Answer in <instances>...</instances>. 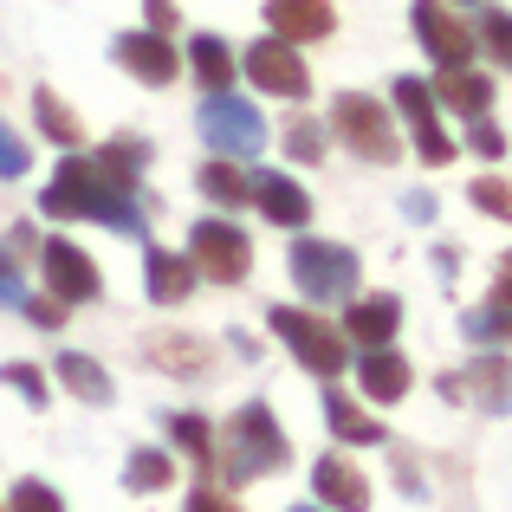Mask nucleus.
<instances>
[{"instance_id": "f257e3e1", "label": "nucleus", "mask_w": 512, "mask_h": 512, "mask_svg": "<svg viewBox=\"0 0 512 512\" xmlns=\"http://www.w3.org/2000/svg\"><path fill=\"white\" fill-rule=\"evenodd\" d=\"M137 169H143V143H117L104 156H72V163H59L39 208L59 214V221H104L117 234H143Z\"/></svg>"}, {"instance_id": "f03ea898", "label": "nucleus", "mask_w": 512, "mask_h": 512, "mask_svg": "<svg viewBox=\"0 0 512 512\" xmlns=\"http://www.w3.org/2000/svg\"><path fill=\"white\" fill-rule=\"evenodd\" d=\"M214 461L227 467V480H260V474H273V467H286L292 448H286V435H279L273 409H266V402H247V409L234 415V435L214 448Z\"/></svg>"}, {"instance_id": "7ed1b4c3", "label": "nucleus", "mask_w": 512, "mask_h": 512, "mask_svg": "<svg viewBox=\"0 0 512 512\" xmlns=\"http://www.w3.org/2000/svg\"><path fill=\"white\" fill-rule=\"evenodd\" d=\"M292 279L312 305H338L357 292V253L338 247V240H299L292 247Z\"/></svg>"}, {"instance_id": "20e7f679", "label": "nucleus", "mask_w": 512, "mask_h": 512, "mask_svg": "<svg viewBox=\"0 0 512 512\" xmlns=\"http://www.w3.org/2000/svg\"><path fill=\"white\" fill-rule=\"evenodd\" d=\"M331 117H338V137L363 156V163H396L402 143H396V124H389V111L376 98H363V91H338Z\"/></svg>"}, {"instance_id": "39448f33", "label": "nucleus", "mask_w": 512, "mask_h": 512, "mask_svg": "<svg viewBox=\"0 0 512 512\" xmlns=\"http://www.w3.org/2000/svg\"><path fill=\"white\" fill-rule=\"evenodd\" d=\"M266 318H273V331L292 344V357H299L312 376H338L344 370V331H331L325 318L299 312V305H273Z\"/></svg>"}, {"instance_id": "423d86ee", "label": "nucleus", "mask_w": 512, "mask_h": 512, "mask_svg": "<svg viewBox=\"0 0 512 512\" xmlns=\"http://www.w3.org/2000/svg\"><path fill=\"white\" fill-rule=\"evenodd\" d=\"M201 137L227 156H260L266 150V117L253 111L247 98H234V91H208V104H201Z\"/></svg>"}, {"instance_id": "0eeeda50", "label": "nucleus", "mask_w": 512, "mask_h": 512, "mask_svg": "<svg viewBox=\"0 0 512 512\" xmlns=\"http://www.w3.org/2000/svg\"><path fill=\"white\" fill-rule=\"evenodd\" d=\"M188 260H195V273L221 279V286H240L253 266V247L247 234H240L234 221H195V234H188Z\"/></svg>"}, {"instance_id": "6e6552de", "label": "nucleus", "mask_w": 512, "mask_h": 512, "mask_svg": "<svg viewBox=\"0 0 512 512\" xmlns=\"http://www.w3.org/2000/svg\"><path fill=\"white\" fill-rule=\"evenodd\" d=\"M415 33H422L428 59H441V65H467L474 59V26H467L448 0H422V7H415Z\"/></svg>"}, {"instance_id": "1a4fd4ad", "label": "nucleus", "mask_w": 512, "mask_h": 512, "mask_svg": "<svg viewBox=\"0 0 512 512\" xmlns=\"http://www.w3.org/2000/svg\"><path fill=\"white\" fill-rule=\"evenodd\" d=\"M39 260H46V286H52V299H59V305H91L104 292L98 266H91L72 240H46V253H39Z\"/></svg>"}, {"instance_id": "9d476101", "label": "nucleus", "mask_w": 512, "mask_h": 512, "mask_svg": "<svg viewBox=\"0 0 512 512\" xmlns=\"http://www.w3.org/2000/svg\"><path fill=\"white\" fill-rule=\"evenodd\" d=\"M247 78L260 91H273V98H305V91H312V72H305V59L286 39H260V46L247 52Z\"/></svg>"}, {"instance_id": "9b49d317", "label": "nucleus", "mask_w": 512, "mask_h": 512, "mask_svg": "<svg viewBox=\"0 0 512 512\" xmlns=\"http://www.w3.org/2000/svg\"><path fill=\"white\" fill-rule=\"evenodd\" d=\"M396 104H402V117H409V130H415V150H422V163H448L454 143H448V130H441L435 91H428L422 78H396Z\"/></svg>"}, {"instance_id": "f8f14e48", "label": "nucleus", "mask_w": 512, "mask_h": 512, "mask_svg": "<svg viewBox=\"0 0 512 512\" xmlns=\"http://www.w3.org/2000/svg\"><path fill=\"white\" fill-rule=\"evenodd\" d=\"M117 59H124V72L130 78H143V85H169L175 72H182V59L169 52V39L163 33H117Z\"/></svg>"}, {"instance_id": "ddd939ff", "label": "nucleus", "mask_w": 512, "mask_h": 512, "mask_svg": "<svg viewBox=\"0 0 512 512\" xmlns=\"http://www.w3.org/2000/svg\"><path fill=\"white\" fill-rule=\"evenodd\" d=\"M312 487H318V506H331V512H370V480L344 454H325L312 467Z\"/></svg>"}, {"instance_id": "4468645a", "label": "nucleus", "mask_w": 512, "mask_h": 512, "mask_svg": "<svg viewBox=\"0 0 512 512\" xmlns=\"http://www.w3.org/2000/svg\"><path fill=\"white\" fill-rule=\"evenodd\" d=\"M266 26H273V39L299 46V39H325L338 20H331L325 0H266Z\"/></svg>"}, {"instance_id": "2eb2a0df", "label": "nucleus", "mask_w": 512, "mask_h": 512, "mask_svg": "<svg viewBox=\"0 0 512 512\" xmlns=\"http://www.w3.org/2000/svg\"><path fill=\"white\" fill-rule=\"evenodd\" d=\"M396 325H402V305L389 299V292H376V299H357V305H350L344 338L363 344V350H383L389 338H396Z\"/></svg>"}, {"instance_id": "dca6fc26", "label": "nucleus", "mask_w": 512, "mask_h": 512, "mask_svg": "<svg viewBox=\"0 0 512 512\" xmlns=\"http://www.w3.org/2000/svg\"><path fill=\"white\" fill-rule=\"evenodd\" d=\"M247 195L260 201V214H266V221H279V227H305V221H312V195H305L292 175H260Z\"/></svg>"}, {"instance_id": "f3484780", "label": "nucleus", "mask_w": 512, "mask_h": 512, "mask_svg": "<svg viewBox=\"0 0 512 512\" xmlns=\"http://www.w3.org/2000/svg\"><path fill=\"white\" fill-rule=\"evenodd\" d=\"M448 396H474V409L506 415L512 409V363L506 357H480L467 383H448Z\"/></svg>"}, {"instance_id": "a211bd4d", "label": "nucleus", "mask_w": 512, "mask_h": 512, "mask_svg": "<svg viewBox=\"0 0 512 512\" xmlns=\"http://www.w3.org/2000/svg\"><path fill=\"white\" fill-rule=\"evenodd\" d=\"M143 266H150V273H143V286H150L156 305H182L188 292H195V279H201L195 260H182V253H163V247H156Z\"/></svg>"}, {"instance_id": "6ab92c4d", "label": "nucleus", "mask_w": 512, "mask_h": 512, "mask_svg": "<svg viewBox=\"0 0 512 512\" xmlns=\"http://www.w3.org/2000/svg\"><path fill=\"white\" fill-rule=\"evenodd\" d=\"M357 383H363L370 402H402V396H409V363H402L396 350H363Z\"/></svg>"}, {"instance_id": "aec40b11", "label": "nucleus", "mask_w": 512, "mask_h": 512, "mask_svg": "<svg viewBox=\"0 0 512 512\" xmlns=\"http://www.w3.org/2000/svg\"><path fill=\"white\" fill-rule=\"evenodd\" d=\"M428 91H435V98H448L454 111H467V117H487V104H493V78L467 72V65H441V78Z\"/></svg>"}, {"instance_id": "412c9836", "label": "nucleus", "mask_w": 512, "mask_h": 512, "mask_svg": "<svg viewBox=\"0 0 512 512\" xmlns=\"http://www.w3.org/2000/svg\"><path fill=\"white\" fill-rule=\"evenodd\" d=\"M325 415H331V428H338L344 441H363V448L383 441V422H370V409H357L344 389H325Z\"/></svg>"}, {"instance_id": "4be33fe9", "label": "nucleus", "mask_w": 512, "mask_h": 512, "mask_svg": "<svg viewBox=\"0 0 512 512\" xmlns=\"http://www.w3.org/2000/svg\"><path fill=\"white\" fill-rule=\"evenodd\" d=\"M188 65H195V78L208 91H227V78H234V52H227V39H214V33H201L195 46H188Z\"/></svg>"}, {"instance_id": "5701e85b", "label": "nucleus", "mask_w": 512, "mask_h": 512, "mask_svg": "<svg viewBox=\"0 0 512 512\" xmlns=\"http://www.w3.org/2000/svg\"><path fill=\"white\" fill-rule=\"evenodd\" d=\"M59 383L72 389L78 402H111V376H104L91 357H78V350H65V357H59Z\"/></svg>"}, {"instance_id": "b1692460", "label": "nucleus", "mask_w": 512, "mask_h": 512, "mask_svg": "<svg viewBox=\"0 0 512 512\" xmlns=\"http://www.w3.org/2000/svg\"><path fill=\"white\" fill-rule=\"evenodd\" d=\"M169 480H175V461H169L163 448H137L124 461V487L130 493H156V487H169Z\"/></svg>"}, {"instance_id": "393cba45", "label": "nucleus", "mask_w": 512, "mask_h": 512, "mask_svg": "<svg viewBox=\"0 0 512 512\" xmlns=\"http://www.w3.org/2000/svg\"><path fill=\"white\" fill-rule=\"evenodd\" d=\"M33 104H39V130H46L59 150H78V143H85V130H78V117L59 104V91H39Z\"/></svg>"}, {"instance_id": "a878e982", "label": "nucleus", "mask_w": 512, "mask_h": 512, "mask_svg": "<svg viewBox=\"0 0 512 512\" xmlns=\"http://www.w3.org/2000/svg\"><path fill=\"white\" fill-rule=\"evenodd\" d=\"M467 201H474L480 214H493V221H512V182H500V175H480V182L467 188Z\"/></svg>"}, {"instance_id": "bb28decb", "label": "nucleus", "mask_w": 512, "mask_h": 512, "mask_svg": "<svg viewBox=\"0 0 512 512\" xmlns=\"http://www.w3.org/2000/svg\"><path fill=\"white\" fill-rule=\"evenodd\" d=\"M467 338H474V344H512V312H506V305L467 312Z\"/></svg>"}, {"instance_id": "cd10ccee", "label": "nucleus", "mask_w": 512, "mask_h": 512, "mask_svg": "<svg viewBox=\"0 0 512 512\" xmlns=\"http://www.w3.org/2000/svg\"><path fill=\"white\" fill-rule=\"evenodd\" d=\"M480 39H487V52L512 72V13H500V7H487L480 13Z\"/></svg>"}, {"instance_id": "c85d7f7f", "label": "nucleus", "mask_w": 512, "mask_h": 512, "mask_svg": "<svg viewBox=\"0 0 512 512\" xmlns=\"http://www.w3.org/2000/svg\"><path fill=\"white\" fill-rule=\"evenodd\" d=\"M175 441H182L201 467H214V435H208V422H201V415H175Z\"/></svg>"}, {"instance_id": "c756f323", "label": "nucleus", "mask_w": 512, "mask_h": 512, "mask_svg": "<svg viewBox=\"0 0 512 512\" xmlns=\"http://www.w3.org/2000/svg\"><path fill=\"white\" fill-rule=\"evenodd\" d=\"M201 188H208L214 201H227V208H234V201H247V182L234 175V163H208V169H201Z\"/></svg>"}, {"instance_id": "7c9ffc66", "label": "nucleus", "mask_w": 512, "mask_h": 512, "mask_svg": "<svg viewBox=\"0 0 512 512\" xmlns=\"http://www.w3.org/2000/svg\"><path fill=\"white\" fill-rule=\"evenodd\" d=\"M13 512H65V500L46 480H20V487H13Z\"/></svg>"}, {"instance_id": "2f4dec72", "label": "nucleus", "mask_w": 512, "mask_h": 512, "mask_svg": "<svg viewBox=\"0 0 512 512\" xmlns=\"http://www.w3.org/2000/svg\"><path fill=\"white\" fill-rule=\"evenodd\" d=\"M286 150H292V163H318V156H325V130L318 124H292Z\"/></svg>"}, {"instance_id": "473e14b6", "label": "nucleus", "mask_w": 512, "mask_h": 512, "mask_svg": "<svg viewBox=\"0 0 512 512\" xmlns=\"http://www.w3.org/2000/svg\"><path fill=\"white\" fill-rule=\"evenodd\" d=\"M0 376H7V383L20 389L26 402H33V409H39V402H46V376H39L33 363H7V370H0Z\"/></svg>"}, {"instance_id": "72a5a7b5", "label": "nucleus", "mask_w": 512, "mask_h": 512, "mask_svg": "<svg viewBox=\"0 0 512 512\" xmlns=\"http://www.w3.org/2000/svg\"><path fill=\"white\" fill-rule=\"evenodd\" d=\"M0 175H7V182H13V175H26V143L13 137L7 124H0Z\"/></svg>"}, {"instance_id": "f704fd0d", "label": "nucleus", "mask_w": 512, "mask_h": 512, "mask_svg": "<svg viewBox=\"0 0 512 512\" xmlns=\"http://www.w3.org/2000/svg\"><path fill=\"white\" fill-rule=\"evenodd\" d=\"M26 318H33L39 331H52V325H65V305L59 299H26Z\"/></svg>"}, {"instance_id": "c9c22d12", "label": "nucleus", "mask_w": 512, "mask_h": 512, "mask_svg": "<svg viewBox=\"0 0 512 512\" xmlns=\"http://www.w3.org/2000/svg\"><path fill=\"white\" fill-rule=\"evenodd\" d=\"M156 357H169V363H175V376H195L201 350H195V344H156Z\"/></svg>"}, {"instance_id": "e433bc0d", "label": "nucleus", "mask_w": 512, "mask_h": 512, "mask_svg": "<svg viewBox=\"0 0 512 512\" xmlns=\"http://www.w3.org/2000/svg\"><path fill=\"white\" fill-rule=\"evenodd\" d=\"M474 150H480V156H500V150H506V137L487 124V117H474Z\"/></svg>"}, {"instance_id": "4c0bfd02", "label": "nucleus", "mask_w": 512, "mask_h": 512, "mask_svg": "<svg viewBox=\"0 0 512 512\" xmlns=\"http://www.w3.org/2000/svg\"><path fill=\"white\" fill-rule=\"evenodd\" d=\"M188 512H234V500H221L214 487H195L188 493Z\"/></svg>"}, {"instance_id": "58836bf2", "label": "nucleus", "mask_w": 512, "mask_h": 512, "mask_svg": "<svg viewBox=\"0 0 512 512\" xmlns=\"http://www.w3.org/2000/svg\"><path fill=\"white\" fill-rule=\"evenodd\" d=\"M0 305H26V286H20V273H13L7 260H0Z\"/></svg>"}, {"instance_id": "ea45409f", "label": "nucleus", "mask_w": 512, "mask_h": 512, "mask_svg": "<svg viewBox=\"0 0 512 512\" xmlns=\"http://www.w3.org/2000/svg\"><path fill=\"white\" fill-rule=\"evenodd\" d=\"M150 7V33H169L175 26V0H143Z\"/></svg>"}, {"instance_id": "a19ab883", "label": "nucleus", "mask_w": 512, "mask_h": 512, "mask_svg": "<svg viewBox=\"0 0 512 512\" xmlns=\"http://www.w3.org/2000/svg\"><path fill=\"white\" fill-rule=\"evenodd\" d=\"M493 305H506V312H512V260H506V273H500V286H493Z\"/></svg>"}, {"instance_id": "79ce46f5", "label": "nucleus", "mask_w": 512, "mask_h": 512, "mask_svg": "<svg viewBox=\"0 0 512 512\" xmlns=\"http://www.w3.org/2000/svg\"><path fill=\"white\" fill-rule=\"evenodd\" d=\"M292 512H318V506H292Z\"/></svg>"}]
</instances>
